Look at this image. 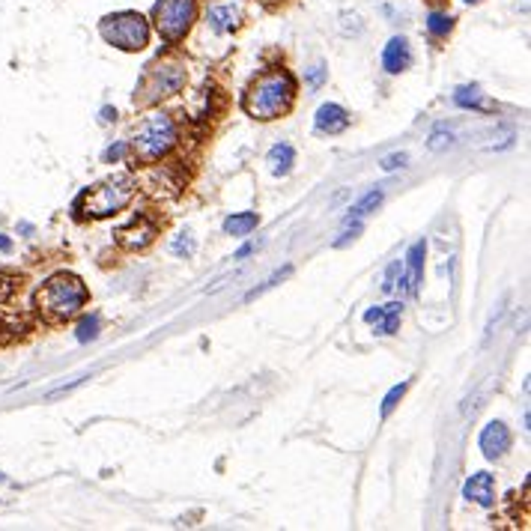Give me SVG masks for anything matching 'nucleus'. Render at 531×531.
<instances>
[{
    "instance_id": "nucleus-1",
    "label": "nucleus",
    "mask_w": 531,
    "mask_h": 531,
    "mask_svg": "<svg viewBox=\"0 0 531 531\" xmlns=\"http://www.w3.org/2000/svg\"><path fill=\"white\" fill-rule=\"evenodd\" d=\"M293 96H296V78L284 72V69H272V72H263L248 87L242 108L254 119H275L284 111H289Z\"/></svg>"
},
{
    "instance_id": "nucleus-2",
    "label": "nucleus",
    "mask_w": 531,
    "mask_h": 531,
    "mask_svg": "<svg viewBox=\"0 0 531 531\" xmlns=\"http://www.w3.org/2000/svg\"><path fill=\"white\" fill-rule=\"evenodd\" d=\"M84 305H87V287L78 275L60 272L54 278H48L36 293V307L42 310L45 319H51V323L72 319Z\"/></svg>"
},
{
    "instance_id": "nucleus-3",
    "label": "nucleus",
    "mask_w": 531,
    "mask_h": 531,
    "mask_svg": "<svg viewBox=\"0 0 531 531\" xmlns=\"http://www.w3.org/2000/svg\"><path fill=\"white\" fill-rule=\"evenodd\" d=\"M135 197V179L132 176H111L105 183H96L93 188L81 192L75 200V212L81 218H108L128 206V200Z\"/></svg>"
},
{
    "instance_id": "nucleus-4",
    "label": "nucleus",
    "mask_w": 531,
    "mask_h": 531,
    "mask_svg": "<svg viewBox=\"0 0 531 531\" xmlns=\"http://www.w3.org/2000/svg\"><path fill=\"white\" fill-rule=\"evenodd\" d=\"M176 144V126L167 114H153L146 117L144 123L137 126L135 140H132V149L140 162H158L162 155L170 153V146Z\"/></svg>"
},
{
    "instance_id": "nucleus-5",
    "label": "nucleus",
    "mask_w": 531,
    "mask_h": 531,
    "mask_svg": "<svg viewBox=\"0 0 531 531\" xmlns=\"http://www.w3.org/2000/svg\"><path fill=\"white\" fill-rule=\"evenodd\" d=\"M185 84V69L183 63H176V60H158L146 69V75L140 78L137 84V93H135V102L140 105H155L158 99L165 96H174L179 93Z\"/></svg>"
},
{
    "instance_id": "nucleus-6",
    "label": "nucleus",
    "mask_w": 531,
    "mask_h": 531,
    "mask_svg": "<svg viewBox=\"0 0 531 531\" xmlns=\"http://www.w3.org/2000/svg\"><path fill=\"white\" fill-rule=\"evenodd\" d=\"M99 33L108 45L119 48V51H140L149 42V27L146 18L137 12H117L99 22Z\"/></svg>"
},
{
    "instance_id": "nucleus-7",
    "label": "nucleus",
    "mask_w": 531,
    "mask_h": 531,
    "mask_svg": "<svg viewBox=\"0 0 531 531\" xmlns=\"http://www.w3.org/2000/svg\"><path fill=\"white\" fill-rule=\"evenodd\" d=\"M155 27L167 42H179L188 27H192L194 15H197V6L194 0H158L155 3Z\"/></svg>"
},
{
    "instance_id": "nucleus-8",
    "label": "nucleus",
    "mask_w": 531,
    "mask_h": 531,
    "mask_svg": "<svg viewBox=\"0 0 531 531\" xmlns=\"http://www.w3.org/2000/svg\"><path fill=\"white\" fill-rule=\"evenodd\" d=\"M480 450H484L487 460H498L510 448V430L505 427V421H489V424L480 430V439H478Z\"/></svg>"
},
{
    "instance_id": "nucleus-9",
    "label": "nucleus",
    "mask_w": 531,
    "mask_h": 531,
    "mask_svg": "<svg viewBox=\"0 0 531 531\" xmlns=\"http://www.w3.org/2000/svg\"><path fill=\"white\" fill-rule=\"evenodd\" d=\"M463 496L480 507H493L496 502V478L489 472H478L463 484Z\"/></svg>"
},
{
    "instance_id": "nucleus-10",
    "label": "nucleus",
    "mask_w": 531,
    "mask_h": 531,
    "mask_svg": "<svg viewBox=\"0 0 531 531\" xmlns=\"http://www.w3.org/2000/svg\"><path fill=\"white\" fill-rule=\"evenodd\" d=\"M314 128L319 135H340L349 128V114L340 105H319V111L314 117Z\"/></svg>"
},
{
    "instance_id": "nucleus-11",
    "label": "nucleus",
    "mask_w": 531,
    "mask_h": 531,
    "mask_svg": "<svg viewBox=\"0 0 531 531\" xmlns=\"http://www.w3.org/2000/svg\"><path fill=\"white\" fill-rule=\"evenodd\" d=\"M409 63H412V51H409V42H406V39H403V36L388 39V45H385V51H382L385 72L400 75L403 69H409Z\"/></svg>"
},
{
    "instance_id": "nucleus-12",
    "label": "nucleus",
    "mask_w": 531,
    "mask_h": 531,
    "mask_svg": "<svg viewBox=\"0 0 531 531\" xmlns=\"http://www.w3.org/2000/svg\"><path fill=\"white\" fill-rule=\"evenodd\" d=\"M400 310H403L400 302H391L385 307H370V310H364V323L376 326L379 335H394L400 326Z\"/></svg>"
},
{
    "instance_id": "nucleus-13",
    "label": "nucleus",
    "mask_w": 531,
    "mask_h": 531,
    "mask_svg": "<svg viewBox=\"0 0 531 531\" xmlns=\"http://www.w3.org/2000/svg\"><path fill=\"white\" fill-rule=\"evenodd\" d=\"M117 236H119V242H123L126 248H132V251H140V248H146L149 242H153L155 224H153V221H146V218H140V221H137L135 227H123Z\"/></svg>"
},
{
    "instance_id": "nucleus-14",
    "label": "nucleus",
    "mask_w": 531,
    "mask_h": 531,
    "mask_svg": "<svg viewBox=\"0 0 531 531\" xmlns=\"http://www.w3.org/2000/svg\"><path fill=\"white\" fill-rule=\"evenodd\" d=\"M424 254H427V245L424 242H415L406 254V266H409V296H418L421 289V280H424Z\"/></svg>"
},
{
    "instance_id": "nucleus-15",
    "label": "nucleus",
    "mask_w": 531,
    "mask_h": 531,
    "mask_svg": "<svg viewBox=\"0 0 531 531\" xmlns=\"http://www.w3.org/2000/svg\"><path fill=\"white\" fill-rule=\"evenodd\" d=\"M454 102L460 108H475V111H493V102H487L484 96H480V87L478 84H466V87H460L457 93H454Z\"/></svg>"
},
{
    "instance_id": "nucleus-16",
    "label": "nucleus",
    "mask_w": 531,
    "mask_h": 531,
    "mask_svg": "<svg viewBox=\"0 0 531 531\" xmlns=\"http://www.w3.org/2000/svg\"><path fill=\"white\" fill-rule=\"evenodd\" d=\"M293 162H296V153L289 144H275L269 149V167H272V174L287 176L289 170H293Z\"/></svg>"
},
{
    "instance_id": "nucleus-17",
    "label": "nucleus",
    "mask_w": 531,
    "mask_h": 531,
    "mask_svg": "<svg viewBox=\"0 0 531 531\" xmlns=\"http://www.w3.org/2000/svg\"><path fill=\"white\" fill-rule=\"evenodd\" d=\"M209 27L215 30V33H227V30H233L236 22H239V12L233 6H212L209 9Z\"/></svg>"
},
{
    "instance_id": "nucleus-18",
    "label": "nucleus",
    "mask_w": 531,
    "mask_h": 531,
    "mask_svg": "<svg viewBox=\"0 0 531 531\" xmlns=\"http://www.w3.org/2000/svg\"><path fill=\"white\" fill-rule=\"evenodd\" d=\"M382 200H385V194H382V188H373V192H367L362 200H358V203L353 206V209H349V215L344 218V224L346 221H353V218H355V221H358V218H364V215H370V212H376V209H379V203H382Z\"/></svg>"
},
{
    "instance_id": "nucleus-19",
    "label": "nucleus",
    "mask_w": 531,
    "mask_h": 531,
    "mask_svg": "<svg viewBox=\"0 0 531 531\" xmlns=\"http://www.w3.org/2000/svg\"><path fill=\"white\" fill-rule=\"evenodd\" d=\"M260 218L254 212H239V215H230L224 221V233L227 236H248L251 230H257Z\"/></svg>"
},
{
    "instance_id": "nucleus-20",
    "label": "nucleus",
    "mask_w": 531,
    "mask_h": 531,
    "mask_svg": "<svg viewBox=\"0 0 531 531\" xmlns=\"http://www.w3.org/2000/svg\"><path fill=\"white\" fill-rule=\"evenodd\" d=\"M450 27H454V18L445 15V12H430L427 15V30L433 39H445L450 33Z\"/></svg>"
},
{
    "instance_id": "nucleus-21",
    "label": "nucleus",
    "mask_w": 531,
    "mask_h": 531,
    "mask_svg": "<svg viewBox=\"0 0 531 531\" xmlns=\"http://www.w3.org/2000/svg\"><path fill=\"white\" fill-rule=\"evenodd\" d=\"M99 328H102V323H99V317L93 314V317H87V319H81V326H78V332H75V337L81 340V344H87V340H96V337H99Z\"/></svg>"
},
{
    "instance_id": "nucleus-22",
    "label": "nucleus",
    "mask_w": 531,
    "mask_h": 531,
    "mask_svg": "<svg viewBox=\"0 0 531 531\" xmlns=\"http://www.w3.org/2000/svg\"><path fill=\"white\" fill-rule=\"evenodd\" d=\"M170 254H176V257H192L194 254V236L188 233H179L174 242H170Z\"/></svg>"
},
{
    "instance_id": "nucleus-23",
    "label": "nucleus",
    "mask_w": 531,
    "mask_h": 531,
    "mask_svg": "<svg viewBox=\"0 0 531 531\" xmlns=\"http://www.w3.org/2000/svg\"><path fill=\"white\" fill-rule=\"evenodd\" d=\"M18 284H22V278L12 275V272H0V305L9 302V298L15 296Z\"/></svg>"
},
{
    "instance_id": "nucleus-24",
    "label": "nucleus",
    "mask_w": 531,
    "mask_h": 531,
    "mask_svg": "<svg viewBox=\"0 0 531 531\" xmlns=\"http://www.w3.org/2000/svg\"><path fill=\"white\" fill-rule=\"evenodd\" d=\"M406 388H409V382H400V385H394L391 391L385 394V400H382V418H388V415L394 412V406L400 403V397L406 394Z\"/></svg>"
},
{
    "instance_id": "nucleus-25",
    "label": "nucleus",
    "mask_w": 531,
    "mask_h": 531,
    "mask_svg": "<svg viewBox=\"0 0 531 531\" xmlns=\"http://www.w3.org/2000/svg\"><path fill=\"white\" fill-rule=\"evenodd\" d=\"M400 272H403V266H400V260H394L391 266L385 269V280H382V293H394V284H397V278Z\"/></svg>"
},
{
    "instance_id": "nucleus-26",
    "label": "nucleus",
    "mask_w": 531,
    "mask_h": 531,
    "mask_svg": "<svg viewBox=\"0 0 531 531\" xmlns=\"http://www.w3.org/2000/svg\"><path fill=\"white\" fill-rule=\"evenodd\" d=\"M406 162H409L406 153H391V155L382 158V170H397V167H403Z\"/></svg>"
},
{
    "instance_id": "nucleus-27",
    "label": "nucleus",
    "mask_w": 531,
    "mask_h": 531,
    "mask_svg": "<svg viewBox=\"0 0 531 531\" xmlns=\"http://www.w3.org/2000/svg\"><path fill=\"white\" fill-rule=\"evenodd\" d=\"M289 272H293V269H289V266H287V269H280V272H278V275H272V278H269V280H266V284L260 287V289H254V293H248V302H251V298H257L260 293H263V289H269V287H275L278 280H280V278H287Z\"/></svg>"
},
{
    "instance_id": "nucleus-28",
    "label": "nucleus",
    "mask_w": 531,
    "mask_h": 531,
    "mask_svg": "<svg viewBox=\"0 0 531 531\" xmlns=\"http://www.w3.org/2000/svg\"><path fill=\"white\" fill-rule=\"evenodd\" d=\"M349 224H353V221H349ZM358 233H362V224H358V221H355L353 227H346V230H344V233H340V239H337V242H335V248H344V245L349 242V239H355Z\"/></svg>"
},
{
    "instance_id": "nucleus-29",
    "label": "nucleus",
    "mask_w": 531,
    "mask_h": 531,
    "mask_svg": "<svg viewBox=\"0 0 531 531\" xmlns=\"http://www.w3.org/2000/svg\"><path fill=\"white\" fill-rule=\"evenodd\" d=\"M323 81H326V66H314V69L307 72V84H310V87H319Z\"/></svg>"
},
{
    "instance_id": "nucleus-30",
    "label": "nucleus",
    "mask_w": 531,
    "mask_h": 531,
    "mask_svg": "<svg viewBox=\"0 0 531 531\" xmlns=\"http://www.w3.org/2000/svg\"><path fill=\"white\" fill-rule=\"evenodd\" d=\"M445 144H450V135H445L442 128H439V132H433V137H430V149H442Z\"/></svg>"
},
{
    "instance_id": "nucleus-31",
    "label": "nucleus",
    "mask_w": 531,
    "mask_h": 531,
    "mask_svg": "<svg viewBox=\"0 0 531 531\" xmlns=\"http://www.w3.org/2000/svg\"><path fill=\"white\" fill-rule=\"evenodd\" d=\"M123 153H126V146L117 144V146H111V149L105 153V162H119V158H123Z\"/></svg>"
},
{
    "instance_id": "nucleus-32",
    "label": "nucleus",
    "mask_w": 531,
    "mask_h": 531,
    "mask_svg": "<svg viewBox=\"0 0 531 531\" xmlns=\"http://www.w3.org/2000/svg\"><path fill=\"white\" fill-rule=\"evenodd\" d=\"M254 251V245H242V248H239V251H236V260H242V257H248V254H251Z\"/></svg>"
},
{
    "instance_id": "nucleus-33",
    "label": "nucleus",
    "mask_w": 531,
    "mask_h": 531,
    "mask_svg": "<svg viewBox=\"0 0 531 531\" xmlns=\"http://www.w3.org/2000/svg\"><path fill=\"white\" fill-rule=\"evenodd\" d=\"M0 251H12V242H9L3 233H0Z\"/></svg>"
},
{
    "instance_id": "nucleus-34",
    "label": "nucleus",
    "mask_w": 531,
    "mask_h": 531,
    "mask_svg": "<svg viewBox=\"0 0 531 531\" xmlns=\"http://www.w3.org/2000/svg\"><path fill=\"white\" fill-rule=\"evenodd\" d=\"M114 117H117V111H111V108H105V111H102V123H111Z\"/></svg>"
},
{
    "instance_id": "nucleus-35",
    "label": "nucleus",
    "mask_w": 531,
    "mask_h": 531,
    "mask_svg": "<svg viewBox=\"0 0 531 531\" xmlns=\"http://www.w3.org/2000/svg\"><path fill=\"white\" fill-rule=\"evenodd\" d=\"M466 3H480V0H466Z\"/></svg>"
},
{
    "instance_id": "nucleus-36",
    "label": "nucleus",
    "mask_w": 531,
    "mask_h": 531,
    "mask_svg": "<svg viewBox=\"0 0 531 531\" xmlns=\"http://www.w3.org/2000/svg\"><path fill=\"white\" fill-rule=\"evenodd\" d=\"M0 480H3V475H0Z\"/></svg>"
}]
</instances>
